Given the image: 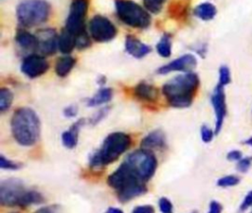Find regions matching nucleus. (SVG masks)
I'll list each match as a JSON object with an SVG mask.
<instances>
[{"mask_svg":"<svg viewBox=\"0 0 252 213\" xmlns=\"http://www.w3.org/2000/svg\"><path fill=\"white\" fill-rule=\"evenodd\" d=\"M199 83L198 75L188 72L165 82L162 85V93L170 106L185 108L191 105Z\"/></svg>","mask_w":252,"mask_h":213,"instance_id":"nucleus-1","label":"nucleus"},{"mask_svg":"<svg viewBox=\"0 0 252 213\" xmlns=\"http://www.w3.org/2000/svg\"><path fill=\"white\" fill-rule=\"evenodd\" d=\"M107 184L116 191L121 202H128L147 191L146 182L142 181L125 162L108 176Z\"/></svg>","mask_w":252,"mask_h":213,"instance_id":"nucleus-2","label":"nucleus"},{"mask_svg":"<svg viewBox=\"0 0 252 213\" xmlns=\"http://www.w3.org/2000/svg\"><path fill=\"white\" fill-rule=\"evenodd\" d=\"M11 131L19 144L23 146L35 144L40 133V121L37 114L29 107L17 109L11 119Z\"/></svg>","mask_w":252,"mask_h":213,"instance_id":"nucleus-3","label":"nucleus"},{"mask_svg":"<svg viewBox=\"0 0 252 213\" xmlns=\"http://www.w3.org/2000/svg\"><path fill=\"white\" fill-rule=\"evenodd\" d=\"M131 137L121 132L109 133L103 140L100 148L90 157V167L98 170L106 167L118 159L130 146Z\"/></svg>","mask_w":252,"mask_h":213,"instance_id":"nucleus-4","label":"nucleus"},{"mask_svg":"<svg viewBox=\"0 0 252 213\" xmlns=\"http://www.w3.org/2000/svg\"><path fill=\"white\" fill-rule=\"evenodd\" d=\"M50 6L44 0H25L17 7L19 23L27 27L38 26L47 21Z\"/></svg>","mask_w":252,"mask_h":213,"instance_id":"nucleus-5","label":"nucleus"},{"mask_svg":"<svg viewBox=\"0 0 252 213\" xmlns=\"http://www.w3.org/2000/svg\"><path fill=\"white\" fill-rule=\"evenodd\" d=\"M116 14L127 26L137 28H146L151 24V17L147 9L131 0H116Z\"/></svg>","mask_w":252,"mask_h":213,"instance_id":"nucleus-6","label":"nucleus"},{"mask_svg":"<svg viewBox=\"0 0 252 213\" xmlns=\"http://www.w3.org/2000/svg\"><path fill=\"white\" fill-rule=\"evenodd\" d=\"M124 162L144 182L149 181L156 172L158 161L156 156L147 149H138L131 152Z\"/></svg>","mask_w":252,"mask_h":213,"instance_id":"nucleus-7","label":"nucleus"},{"mask_svg":"<svg viewBox=\"0 0 252 213\" xmlns=\"http://www.w3.org/2000/svg\"><path fill=\"white\" fill-rule=\"evenodd\" d=\"M27 189L24 183L17 178H9L0 183V204L13 207L22 206Z\"/></svg>","mask_w":252,"mask_h":213,"instance_id":"nucleus-8","label":"nucleus"},{"mask_svg":"<svg viewBox=\"0 0 252 213\" xmlns=\"http://www.w3.org/2000/svg\"><path fill=\"white\" fill-rule=\"evenodd\" d=\"M88 13V0H73L66 20L65 28L76 36L85 32V20Z\"/></svg>","mask_w":252,"mask_h":213,"instance_id":"nucleus-9","label":"nucleus"},{"mask_svg":"<svg viewBox=\"0 0 252 213\" xmlns=\"http://www.w3.org/2000/svg\"><path fill=\"white\" fill-rule=\"evenodd\" d=\"M115 26L105 17L96 15L90 22V33L96 42H107L116 35Z\"/></svg>","mask_w":252,"mask_h":213,"instance_id":"nucleus-10","label":"nucleus"},{"mask_svg":"<svg viewBox=\"0 0 252 213\" xmlns=\"http://www.w3.org/2000/svg\"><path fill=\"white\" fill-rule=\"evenodd\" d=\"M222 85L220 83L217 84L215 87L213 94L211 96V102L214 107L215 116H216V123H215V133H220L224 118L226 116V103H225V94Z\"/></svg>","mask_w":252,"mask_h":213,"instance_id":"nucleus-11","label":"nucleus"},{"mask_svg":"<svg viewBox=\"0 0 252 213\" xmlns=\"http://www.w3.org/2000/svg\"><path fill=\"white\" fill-rule=\"evenodd\" d=\"M48 68L49 64L43 56L32 54L24 59L21 66V71L30 79H34L43 75Z\"/></svg>","mask_w":252,"mask_h":213,"instance_id":"nucleus-12","label":"nucleus"},{"mask_svg":"<svg viewBox=\"0 0 252 213\" xmlns=\"http://www.w3.org/2000/svg\"><path fill=\"white\" fill-rule=\"evenodd\" d=\"M196 66H197V60H196L195 56L192 54H185V55H182L179 58L169 62L168 64L163 65L160 68H158V74L165 75V74L175 72V71L188 73V72H191L192 70H194Z\"/></svg>","mask_w":252,"mask_h":213,"instance_id":"nucleus-13","label":"nucleus"},{"mask_svg":"<svg viewBox=\"0 0 252 213\" xmlns=\"http://www.w3.org/2000/svg\"><path fill=\"white\" fill-rule=\"evenodd\" d=\"M38 50L43 55H51L56 51L58 46V38L55 30L51 28H45L38 33Z\"/></svg>","mask_w":252,"mask_h":213,"instance_id":"nucleus-14","label":"nucleus"},{"mask_svg":"<svg viewBox=\"0 0 252 213\" xmlns=\"http://www.w3.org/2000/svg\"><path fill=\"white\" fill-rule=\"evenodd\" d=\"M166 144L165 134L161 130H155L141 140V147L147 150L161 149Z\"/></svg>","mask_w":252,"mask_h":213,"instance_id":"nucleus-15","label":"nucleus"},{"mask_svg":"<svg viewBox=\"0 0 252 213\" xmlns=\"http://www.w3.org/2000/svg\"><path fill=\"white\" fill-rule=\"evenodd\" d=\"M125 49L127 53L135 58H143L151 52V47L140 41L132 35H128L125 39Z\"/></svg>","mask_w":252,"mask_h":213,"instance_id":"nucleus-16","label":"nucleus"},{"mask_svg":"<svg viewBox=\"0 0 252 213\" xmlns=\"http://www.w3.org/2000/svg\"><path fill=\"white\" fill-rule=\"evenodd\" d=\"M86 121L84 118L79 119L78 121H76L71 128L64 132L61 134V140L62 143L69 149H72L74 147H76L77 143H78V134H79V131L80 129L85 125Z\"/></svg>","mask_w":252,"mask_h":213,"instance_id":"nucleus-17","label":"nucleus"},{"mask_svg":"<svg viewBox=\"0 0 252 213\" xmlns=\"http://www.w3.org/2000/svg\"><path fill=\"white\" fill-rule=\"evenodd\" d=\"M134 94L140 100L154 102L158 97V90L154 85L146 81H142L134 87Z\"/></svg>","mask_w":252,"mask_h":213,"instance_id":"nucleus-18","label":"nucleus"},{"mask_svg":"<svg viewBox=\"0 0 252 213\" xmlns=\"http://www.w3.org/2000/svg\"><path fill=\"white\" fill-rule=\"evenodd\" d=\"M17 43L24 49L34 50L38 48V38L37 36L30 33L27 30L20 29L16 34Z\"/></svg>","mask_w":252,"mask_h":213,"instance_id":"nucleus-19","label":"nucleus"},{"mask_svg":"<svg viewBox=\"0 0 252 213\" xmlns=\"http://www.w3.org/2000/svg\"><path fill=\"white\" fill-rule=\"evenodd\" d=\"M75 46H76V35L68 31L66 28H64L61 34L58 36L59 50L64 54H68L73 51Z\"/></svg>","mask_w":252,"mask_h":213,"instance_id":"nucleus-20","label":"nucleus"},{"mask_svg":"<svg viewBox=\"0 0 252 213\" xmlns=\"http://www.w3.org/2000/svg\"><path fill=\"white\" fill-rule=\"evenodd\" d=\"M75 64L76 60L72 56H62L55 64V73L57 76L64 78L72 71Z\"/></svg>","mask_w":252,"mask_h":213,"instance_id":"nucleus-21","label":"nucleus"},{"mask_svg":"<svg viewBox=\"0 0 252 213\" xmlns=\"http://www.w3.org/2000/svg\"><path fill=\"white\" fill-rule=\"evenodd\" d=\"M194 14L196 17H198L199 19H201L203 21H210V20L214 19V17L216 16L217 8L214 4L205 2V3L198 5L194 9Z\"/></svg>","mask_w":252,"mask_h":213,"instance_id":"nucleus-22","label":"nucleus"},{"mask_svg":"<svg viewBox=\"0 0 252 213\" xmlns=\"http://www.w3.org/2000/svg\"><path fill=\"white\" fill-rule=\"evenodd\" d=\"M112 98V89L107 87L100 88L93 97L88 100V106L94 107L108 102Z\"/></svg>","mask_w":252,"mask_h":213,"instance_id":"nucleus-23","label":"nucleus"},{"mask_svg":"<svg viewBox=\"0 0 252 213\" xmlns=\"http://www.w3.org/2000/svg\"><path fill=\"white\" fill-rule=\"evenodd\" d=\"M44 201L43 196L41 193L35 190H27L25 193V196L22 201V206L21 207H27L32 204H40Z\"/></svg>","mask_w":252,"mask_h":213,"instance_id":"nucleus-24","label":"nucleus"},{"mask_svg":"<svg viewBox=\"0 0 252 213\" xmlns=\"http://www.w3.org/2000/svg\"><path fill=\"white\" fill-rule=\"evenodd\" d=\"M157 50L161 57H169L171 54V37L169 34H164L157 44Z\"/></svg>","mask_w":252,"mask_h":213,"instance_id":"nucleus-25","label":"nucleus"},{"mask_svg":"<svg viewBox=\"0 0 252 213\" xmlns=\"http://www.w3.org/2000/svg\"><path fill=\"white\" fill-rule=\"evenodd\" d=\"M13 93L10 89L2 87L0 89V111L5 112L10 108L13 102Z\"/></svg>","mask_w":252,"mask_h":213,"instance_id":"nucleus-26","label":"nucleus"},{"mask_svg":"<svg viewBox=\"0 0 252 213\" xmlns=\"http://www.w3.org/2000/svg\"><path fill=\"white\" fill-rule=\"evenodd\" d=\"M240 183V178L236 175H227L224 177L220 178L217 181L218 186L220 187H229V186H234Z\"/></svg>","mask_w":252,"mask_h":213,"instance_id":"nucleus-27","label":"nucleus"},{"mask_svg":"<svg viewBox=\"0 0 252 213\" xmlns=\"http://www.w3.org/2000/svg\"><path fill=\"white\" fill-rule=\"evenodd\" d=\"M165 1L166 0H144V5L148 11L157 14L160 12Z\"/></svg>","mask_w":252,"mask_h":213,"instance_id":"nucleus-28","label":"nucleus"},{"mask_svg":"<svg viewBox=\"0 0 252 213\" xmlns=\"http://www.w3.org/2000/svg\"><path fill=\"white\" fill-rule=\"evenodd\" d=\"M230 71L227 66L222 65L219 70V83L222 86H225L230 82Z\"/></svg>","mask_w":252,"mask_h":213,"instance_id":"nucleus-29","label":"nucleus"},{"mask_svg":"<svg viewBox=\"0 0 252 213\" xmlns=\"http://www.w3.org/2000/svg\"><path fill=\"white\" fill-rule=\"evenodd\" d=\"M252 166V156L242 157L236 163V170L240 173H246Z\"/></svg>","mask_w":252,"mask_h":213,"instance_id":"nucleus-30","label":"nucleus"},{"mask_svg":"<svg viewBox=\"0 0 252 213\" xmlns=\"http://www.w3.org/2000/svg\"><path fill=\"white\" fill-rule=\"evenodd\" d=\"M215 131H213L211 128H209L208 126H202L201 128V139L203 140V142L205 143H209L213 140L214 135H215Z\"/></svg>","mask_w":252,"mask_h":213,"instance_id":"nucleus-31","label":"nucleus"},{"mask_svg":"<svg viewBox=\"0 0 252 213\" xmlns=\"http://www.w3.org/2000/svg\"><path fill=\"white\" fill-rule=\"evenodd\" d=\"M90 44H91V40H90V37H89V35L87 34L86 31L76 36V46L78 48L84 49V48L89 47Z\"/></svg>","mask_w":252,"mask_h":213,"instance_id":"nucleus-32","label":"nucleus"},{"mask_svg":"<svg viewBox=\"0 0 252 213\" xmlns=\"http://www.w3.org/2000/svg\"><path fill=\"white\" fill-rule=\"evenodd\" d=\"M108 110H109L108 107H104V108L98 110V111H97L95 114H94V116L90 119V124L93 125V126L98 124V123H99L101 120H103V118L107 115Z\"/></svg>","mask_w":252,"mask_h":213,"instance_id":"nucleus-33","label":"nucleus"},{"mask_svg":"<svg viewBox=\"0 0 252 213\" xmlns=\"http://www.w3.org/2000/svg\"><path fill=\"white\" fill-rule=\"evenodd\" d=\"M158 207L161 213H172L173 212V206L169 199L166 197H161L158 200Z\"/></svg>","mask_w":252,"mask_h":213,"instance_id":"nucleus-34","label":"nucleus"},{"mask_svg":"<svg viewBox=\"0 0 252 213\" xmlns=\"http://www.w3.org/2000/svg\"><path fill=\"white\" fill-rule=\"evenodd\" d=\"M0 167L2 169H8V170H17L19 169L21 166L20 164L13 162L11 160L6 159L3 155H0Z\"/></svg>","mask_w":252,"mask_h":213,"instance_id":"nucleus-35","label":"nucleus"},{"mask_svg":"<svg viewBox=\"0 0 252 213\" xmlns=\"http://www.w3.org/2000/svg\"><path fill=\"white\" fill-rule=\"evenodd\" d=\"M251 206H252V190H250L244 196L242 202L239 205V211L240 212H244V211H246Z\"/></svg>","mask_w":252,"mask_h":213,"instance_id":"nucleus-36","label":"nucleus"},{"mask_svg":"<svg viewBox=\"0 0 252 213\" xmlns=\"http://www.w3.org/2000/svg\"><path fill=\"white\" fill-rule=\"evenodd\" d=\"M242 158V152L240 150L237 149H233L230 150L227 154H226V159L228 161H232V162H237Z\"/></svg>","mask_w":252,"mask_h":213,"instance_id":"nucleus-37","label":"nucleus"},{"mask_svg":"<svg viewBox=\"0 0 252 213\" xmlns=\"http://www.w3.org/2000/svg\"><path fill=\"white\" fill-rule=\"evenodd\" d=\"M34 213H60V208L57 205L43 206L37 209Z\"/></svg>","mask_w":252,"mask_h":213,"instance_id":"nucleus-38","label":"nucleus"},{"mask_svg":"<svg viewBox=\"0 0 252 213\" xmlns=\"http://www.w3.org/2000/svg\"><path fill=\"white\" fill-rule=\"evenodd\" d=\"M221 211H222V205L219 201L212 200L210 202L208 213H221Z\"/></svg>","mask_w":252,"mask_h":213,"instance_id":"nucleus-39","label":"nucleus"},{"mask_svg":"<svg viewBox=\"0 0 252 213\" xmlns=\"http://www.w3.org/2000/svg\"><path fill=\"white\" fill-rule=\"evenodd\" d=\"M132 213H155V209L151 205L137 206L132 210Z\"/></svg>","mask_w":252,"mask_h":213,"instance_id":"nucleus-40","label":"nucleus"},{"mask_svg":"<svg viewBox=\"0 0 252 213\" xmlns=\"http://www.w3.org/2000/svg\"><path fill=\"white\" fill-rule=\"evenodd\" d=\"M77 111H78V109H77V107L75 105H69V106H67L64 109L63 113H64L65 117L73 118V117H75L77 115Z\"/></svg>","mask_w":252,"mask_h":213,"instance_id":"nucleus-41","label":"nucleus"},{"mask_svg":"<svg viewBox=\"0 0 252 213\" xmlns=\"http://www.w3.org/2000/svg\"><path fill=\"white\" fill-rule=\"evenodd\" d=\"M104 213H124L120 208H116V207H109L106 209V211Z\"/></svg>","mask_w":252,"mask_h":213,"instance_id":"nucleus-42","label":"nucleus"},{"mask_svg":"<svg viewBox=\"0 0 252 213\" xmlns=\"http://www.w3.org/2000/svg\"><path fill=\"white\" fill-rule=\"evenodd\" d=\"M243 143L244 144H246V145H249V146H252V136H250L249 138H247V139H245L244 141H243Z\"/></svg>","mask_w":252,"mask_h":213,"instance_id":"nucleus-43","label":"nucleus"},{"mask_svg":"<svg viewBox=\"0 0 252 213\" xmlns=\"http://www.w3.org/2000/svg\"><path fill=\"white\" fill-rule=\"evenodd\" d=\"M192 213H198V212H196V211H194V212H192Z\"/></svg>","mask_w":252,"mask_h":213,"instance_id":"nucleus-44","label":"nucleus"},{"mask_svg":"<svg viewBox=\"0 0 252 213\" xmlns=\"http://www.w3.org/2000/svg\"><path fill=\"white\" fill-rule=\"evenodd\" d=\"M251 213H252V212H251Z\"/></svg>","mask_w":252,"mask_h":213,"instance_id":"nucleus-45","label":"nucleus"}]
</instances>
